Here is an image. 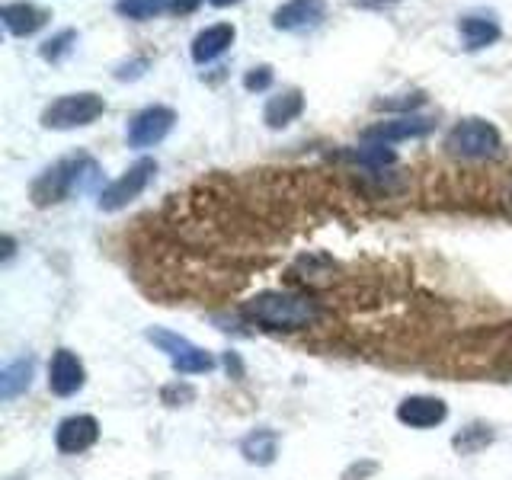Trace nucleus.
I'll return each mask as SVG.
<instances>
[{
  "mask_svg": "<svg viewBox=\"0 0 512 480\" xmlns=\"http://www.w3.org/2000/svg\"><path fill=\"white\" fill-rule=\"evenodd\" d=\"M100 176V167L96 160L87 154H74V157H64L58 164H52L48 170H42V176L32 183V205L36 208H48V205H58L74 192H84L96 183Z\"/></svg>",
  "mask_w": 512,
  "mask_h": 480,
  "instance_id": "obj_1",
  "label": "nucleus"
},
{
  "mask_svg": "<svg viewBox=\"0 0 512 480\" xmlns=\"http://www.w3.org/2000/svg\"><path fill=\"white\" fill-rule=\"evenodd\" d=\"M247 317L269 330H301L317 320V301L292 292H260L247 301Z\"/></svg>",
  "mask_w": 512,
  "mask_h": 480,
  "instance_id": "obj_2",
  "label": "nucleus"
},
{
  "mask_svg": "<svg viewBox=\"0 0 512 480\" xmlns=\"http://www.w3.org/2000/svg\"><path fill=\"white\" fill-rule=\"evenodd\" d=\"M106 112L103 96L96 93H64L42 109V125L52 132H71V128H84L96 122Z\"/></svg>",
  "mask_w": 512,
  "mask_h": 480,
  "instance_id": "obj_3",
  "label": "nucleus"
},
{
  "mask_svg": "<svg viewBox=\"0 0 512 480\" xmlns=\"http://www.w3.org/2000/svg\"><path fill=\"white\" fill-rule=\"evenodd\" d=\"M445 148H448V154L464 157V160L493 157L500 151V132H496V125L487 119H464L448 132Z\"/></svg>",
  "mask_w": 512,
  "mask_h": 480,
  "instance_id": "obj_4",
  "label": "nucleus"
},
{
  "mask_svg": "<svg viewBox=\"0 0 512 480\" xmlns=\"http://www.w3.org/2000/svg\"><path fill=\"white\" fill-rule=\"evenodd\" d=\"M148 340L164 352L170 359L173 372L180 375H202V372H212L215 359L208 356L205 349H199L196 343H189L186 336L180 333H170V330H148Z\"/></svg>",
  "mask_w": 512,
  "mask_h": 480,
  "instance_id": "obj_5",
  "label": "nucleus"
},
{
  "mask_svg": "<svg viewBox=\"0 0 512 480\" xmlns=\"http://www.w3.org/2000/svg\"><path fill=\"white\" fill-rule=\"evenodd\" d=\"M154 173H157V160H151V157L135 160V164L119 176V180H112L100 192V208H103V212H119V208L132 205L141 192L148 189V183L154 180Z\"/></svg>",
  "mask_w": 512,
  "mask_h": 480,
  "instance_id": "obj_6",
  "label": "nucleus"
},
{
  "mask_svg": "<svg viewBox=\"0 0 512 480\" xmlns=\"http://www.w3.org/2000/svg\"><path fill=\"white\" fill-rule=\"evenodd\" d=\"M176 125V112L170 106H148L128 122V148H154Z\"/></svg>",
  "mask_w": 512,
  "mask_h": 480,
  "instance_id": "obj_7",
  "label": "nucleus"
},
{
  "mask_svg": "<svg viewBox=\"0 0 512 480\" xmlns=\"http://www.w3.org/2000/svg\"><path fill=\"white\" fill-rule=\"evenodd\" d=\"M96 439H100V423L87 413H77V416H68V420H61L58 432H55V445H58L61 455L87 452V448L96 445Z\"/></svg>",
  "mask_w": 512,
  "mask_h": 480,
  "instance_id": "obj_8",
  "label": "nucleus"
},
{
  "mask_svg": "<svg viewBox=\"0 0 512 480\" xmlns=\"http://www.w3.org/2000/svg\"><path fill=\"white\" fill-rule=\"evenodd\" d=\"M327 16V0H285L272 13V26L279 32H304L314 29Z\"/></svg>",
  "mask_w": 512,
  "mask_h": 480,
  "instance_id": "obj_9",
  "label": "nucleus"
},
{
  "mask_svg": "<svg viewBox=\"0 0 512 480\" xmlns=\"http://www.w3.org/2000/svg\"><path fill=\"white\" fill-rule=\"evenodd\" d=\"M436 122L432 119H423V116H397V119H388V122H378L372 128H365V141L372 144H397V141H410V138H426Z\"/></svg>",
  "mask_w": 512,
  "mask_h": 480,
  "instance_id": "obj_10",
  "label": "nucleus"
},
{
  "mask_svg": "<svg viewBox=\"0 0 512 480\" xmlns=\"http://www.w3.org/2000/svg\"><path fill=\"white\" fill-rule=\"evenodd\" d=\"M84 381H87L84 362H80L71 349H58L52 356V365H48V388L58 397H71L84 388Z\"/></svg>",
  "mask_w": 512,
  "mask_h": 480,
  "instance_id": "obj_11",
  "label": "nucleus"
},
{
  "mask_svg": "<svg viewBox=\"0 0 512 480\" xmlns=\"http://www.w3.org/2000/svg\"><path fill=\"white\" fill-rule=\"evenodd\" d=\"M445 416H448V407L439 397L416 394V397L400 400V407H397V420L410 429H432V426H439Z\"/></svg>",
  "mask_w": 512,
  "mask_h": 480,
  "instance_id": "obj_12",
  "label": "nucleus"
},
{
  "mask_svg": "<svg viewBox=\"0 0 512 480\" xmlns=\"http://www.w3.org/2000/svg\"><path fill=\"white\" fill-rule=\"evenodd\" d=\"M234 36H237V29L231 23H215V26L202 29L199 36L192 39V61L208 64V61L221 58L234 45Z\"/></svg>",
  "mask_w": 512,
  "mask_h": 480,
  "instance_id": "obj_13",
  "label": "nucleus"
},
{
  "mask_svg": "<svg viewBox=\"0 0 512 480\" xmlns=\"http://www.w3.org/2000/svg\"><path fill=\"white\" fill-rule=\"evenodd\" d=\"M0 20H4L10 36L26 39L48 23V10H42L36 4H26V0H16V4H7L4 10H0Z\"/></svg>",
  "mask_w": 512,
  "mask_h": 480,
  "instance_id": "obj_14",
  "label": "nucleus"
},
{
  "mask_svg": "<svg viewBox=\"0 0 512 480\" xmlns=\"http://www.w3.org/2000/svg\"><path fill=\"white\" fill-rule=\"evenodd\" d=\"M458 32H461V42L468 52H480V48L493 45L496 39H500V23L493 20V16H461L458 20Z\"/></svg>",
  "mask_w": 512,
  "mask_h": 480,
  "instance_id": "obj_15",
  "label": "nucleus"
},
{
  "mask_svg": "<svg viewBox=\"0 0 512 480\" xmlns=\"http://www.w3.org/2000/svg\"><path fill=\"white\" fill-rule=\"evenodd\" d=\"M301 112H304L301 90H282L276 96H269V103L263 109V122L269 128H285V125H292L301 116Z\"/></svg>",
  "mask_w": 512,
  "mask_h": 480,
  "instance_id": "obj_16",
  "label": "nucleus"
},
{
  "mask_svg": "<svg viewBox=\"0 0 512 480\" xmlns=\"http://www.w3.org/2000/svg\"><path fill=\"white\" fill-rule=\"evenodd\" d=\"M240 455L250 464H272L279 455V436L272 429H256L240 442Z\"/></svg>",
  "mask_w": 512,
  "mask_h": 480,
  "instance_id": "obj_17",
  "label": "nucleus"
},
{
  "mask_svg": "<svg viewBox=\"0 0 512 480\" xmlns=\"http://www.w3.org/2000/svg\"><path fill=\"white\" fill-rule=\"evenodd\" d=\"M29 384H32V359H16L0 372V397L4 400L20 397L23 391H29Z\"/></svg>",
  "mask_w": 512,
  "mask_h": 480,
  "instance_id": "obj_18",
  "label": "nucleus"
},
{
  "mask_svg": "<svg viewBox=\"0 0 512 480\" xmlns=\"http://www.w3.org/2000/svg\"><path fill=\"white\" fill-rule=\"evenodd\" d=\"M164 10H170V0H116V13L135 23H148Z\"/></svg>",
  "mask_w": 512,
  "mask_h": 480,
  "instance_id": "obj_19",
  "label": "nucleus"
},
{
  "mask_svg": "<svg viewBox=\"0 0 512 480\" xmlns=\"http://www.w3.org/2000/svg\"><path fill=\"white\" fill-rule=\"evenodd\" d=\"M349 157L372 170H381L384 164H394V151H388V144H372V141H365L362 148L349 151Z\"/></svg>",
  "mask_w": 512,
  "mask_h": 480,
  "instance_id": "obj_20",
  "label": "nucleus"
},
{
  "mask_svg": "<svg viewBox=\"0 0 512 480\" xmlns=\"http://www.w3.org/2000/svg\"><path fill=\"white\" fill-rule=\"evenodd\" d=\"M74 42H77V32L74 29H61L58 36H52V39H45L42 45H39V55L45 58V61H52V64H58L64 55L71 52L74 48Z\"/></svg>",
  "mask_w": 512,
  "mask_h": 480,
  "instance_id": "obj_21",
  "label": "nucleus"
},
{
  "mask_svg": "<svg viewBox=\"0 0 512 480\" xmlns=\"http://www.w3.org/2000/svg\"><path fill=\"white\" fill-rule=\"evenodd\" d=\"M490 439H493L490 429H484V426H468V429L455 436V448H458L461 455H474L477 448H484Z\"/></svg>",
  "mask_w": 512,
  "mask_h": 480,
  "instance_id": "obj_22",
  "label": "nucleus"
},
{
  "mask_svg": "<svg viewBox=\"0 0 512 480\" xmlns=\"http://www.w3.org/2000/svg\"><path fill=\"white\" fill-rule=\"evenodd\" d=\"M272 68L269 64H260V68H253V71H247V77H244V90H250V93H263V90H269L272 87Z\"/></svg>",
  "mask_w": 512,
  "mask_h": 480,
  "instance_id": "obj_23",
  "label": "nucleus"
},
{
  "mask_svg": "<svg viewBox=\"0 0 512 480\" xmlns=\"http://www.w3.org/2000/svg\"><path fill=\"white\" fill-rule=\"evenodd\" d=\"M423 103H426V96H423V93H407L404 100H381L378 109H391V112H394V109H404V116H413V109H416V106H423Z\"/></svg>",
  "mask_w": 512,
  "mask_h": 480,
  "instance_id": "obj_24",
  "label": "nucleus"
},
{
  "mask_svg": "<svg viewBox=\"0 0 512 480\" xmlns=\"http://www.w3.org/2000/svg\"><path fill=\"white\" fill-rule=\"evenodd\" d=\"M164 404H170V407H180V404H189L192 397H196V391L189 388V384H170V388H164Z\"/></svg>",
  "mask_w": 512,
  "mask_h": 480,
  "instance_id": "obj_25",
  "label": "nucleus"
},
{
  "mask_svg": "<svg viewBox=\"0 0 512 480\" xmlns=\"http://www.w3.org/2000/svg\"><path fill=\"white\" fill-rule=\"evenodd\" d=\"M144 71H148V58H138V61H128L116 68V80H138Z\"/></svg>",
  "mask_w": 512,
  "mask_h": 480,
  "instance_id": "obj_26",
  "label": "nucleus"
},
{
  "mask_svg": "<svg viewBox=\"0 0 512 480\" xmlns=\"http://www.w3.org/2000/svg\"><path fill=\"white\" fill-rule=\"evenodd\" d=\"M202 7V0H170V10L176 16H186V13H196Z\"/></svg>",
  "mask_w": 512,
  "mask_h": 480,
  "instance_id": "obj_27",
  "label": "nucleus"
},
{
  "mask_svg": "<svg viewBox=\"0 0 512 480\" xmlns=\"http://www.w3.org/2000/svg\"><path fill=\"white\" fill-rule=\"evenodd\" d=\"M394 4H400V0H352V7H359V10H384Z\"/></svg>",
  "mask_w": 512,
  "mask_h": 480,
  "instance_id": "obj_28",
  "label": "nucleus"
},
{
  "mask_svg": "<svg viewBox=\"0 0 512 480\" xmlns=\"http://www.w3.org/2000/svg\"><path fill=\"white\" fill-rule=\"evenodd\" d=\"M212 7H234V4H240V0H208Z\"/></svg>",
  "mask_w": 512,
  "mask_h": 480,
  "instance_id": "obj_29",
  "label": "nucleus"
}]
</instances>
